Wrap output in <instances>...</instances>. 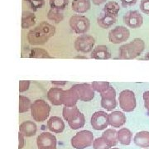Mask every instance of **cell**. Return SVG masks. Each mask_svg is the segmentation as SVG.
Listing matches in <instances>:
<instances>
[{
    "instance_id": "obj_1",
    "label": "cell",
    "mask_w": 149,
    "mask_h": 149,
    "mask_svg": "<svg viewBox=\"0 0 149 149\" xmlns=\"http://www.w3.org/2000/svg\"><path fill=\"white\" fill-rule=\"evenodd\" d=\"M56 27L47 22H40L37 27L32 29L27 34V42L32 46L44 45L54 37Z\"/></svg>"
},
{
    "instance_id": "obj_2",
    "label": "cell",
    "mask_w": 149,
    "mask_h": 149,
    "mask_svg": "<svg viewBox=\"0 0 149 149\" xmlns=\"http://www.w3.org/2000/svg\"><path fill=\"white\" fill-rule=\"evenodd\" d=\"M145 42L141 38H134L132 42L122 45L118 51V58L133 60L139 57L145 49Z\"/></svg>"
},
{
    "instance_id": "obj_3",
    "label": "cell",
    "mask_w": 149,
    "mask_h": 149,
    "mask_svg": "<svg viewBox=\"0 0 149 149\" xmlns=\"http://www.w3.org/2000/svg\"><path fill=\"white\" fill-rule=\"evenodd\" d=\"M62 116L65 120L68 122L70 128L71 129L76 130L83 128L85 125V116L76 106H65L62 110Z\"/></svg>"
},
{
    "instance_id": "obj_4",
    "label": "cell",
    "mask_w": 149,
    "mask_h": 149,
    "mask_svg": "<svg viewBox=\"0 0 149 149\" xmlns=\"http://www.w3.org/2000/svg\"><path fill=\"white\" fill-rule=\"evenodd\" d=\"M51 106L43 100H36L31 106V114L35 121L44 122L50 115Z\"/></svg>"
},
{
    "instance_id": "obj_5",
    "label": "cell",
    "mask_w": 149,
    "mask_h": 149,
    "mask_svg": "<svg viewBox=\"0 0 149 149\" xmlns=\"http://www.w3.org/2000/svg\"><path fill=\"white\" fill-rule=\"evenodd\" d=\"M69 25L71 30L78 35L86 34L91 28V22L84 15H73L70 17Z\"/></svg>"
},
{
    "instance_id": "obj_6",
    "label": "cell",
    "mask_w": 149,
    "mask_h": 149,
    "mask_svg": "<svg viewBox=\"0 0 149 149\" xmlns=\"http://www.w3.org/2000/svg\"><path fill=\"white\" fill-rule=\"evenodd\" d=\"M94 143V135L89 130H82L77 133L70 140L72 147L75 149H85Z\"/></svg>"
},
{
    "instance_id": "obj_7",
    "label": "cell",
    "mask_w": 149,
    "mask_h": 149,
    "mask_svg": "<svg viewBox=\"0 0 149 149\" xmlns=\"http://www.w3.org/2000/svg\"><path fill=\"white\" fill-rule=\"evenodd\" d=\"M118 101L119 106L124 112H133L137 105L135 94L129 90L121 91L118 97Z\"/></svg>"
},
{
    "instance_id": "obj_8",
    "label": "cell",
    "mask_w": 149,
    "mask_h": 149,
    "mask_svg": "<svg viewBox=\"0 0 149 149\" xmlns=\"http://www.w3.org/2000/svg\"><path fill=\"white\" fill-rule=\"evenodd\" d=\"M95 44V39L91 35L83 34L75 39L74 47L75 51L82 53H89L93 51Z\"/></svg>"
},
{
    "instance_id": "obj_9",
    "label": "cell",
    "mask_w": 149,
    "mask_h": 149,
    "mask_svg": "<svg viewBox=\"0 0 149 149\" xmlns=\"http://www.w3.org/2000/svg\"><path fill=\"white\" fill-rule=\"evenodd\" d=\"M101 96V106L107 111H113L117 106L116 101V91L113 86H109L106 91L100 94Z\"/></svg>"
},
{
    "instance_id": "obj_10",
    "label": "cell",
    "mask_w": 149,
    "mask_h": 149,
    "mask_svg": "<svg viewBox=\"0 0 149 149\" xmlns=\"http://www.w3.org/2000/svg\"><path fill=\"white\" fill-rule=\"evenodd\" d=\"M109 41L113 44H120L128 41L130 37V32L123 26H118L109 32Z\"/></svg>"
},
{
    "instance_id": "obj_11",
    "label": "cell",
    "mask_w": 149,
    "mask_h": 149,
    "mask_svg": "<svg viewBox=\"0 0 149 149\" xmlns=\"http://www.w3.org/2000/svg\"><path fill=\"white\" fill-rule=\"evenodd\" d=\"M91 123L92 128L95 130H104L109 124V114L104 111H97L93 113L91 116Z\"/></svg>"
},
{
    "instance_id": "obj_12",
    "label": "cell",
    "mask_w": 149,
    "mask_h": 149,
    "mask_svg": "<svg viewBox=\"0 0 149 149\" xmlns=\"http://www.w3.org/2000/svg\"><path fill=\"white\" fill-rule=\"evenodd\" d=\"M77 91L80 100L84 102H89L92 100L95 97V91L93 90L92 85L88 83L76 84L72 86Z\"/></svg>"
},
{
    "instance_id": "obj_13",
    "label": "cell",
    "mask_w": 149,
    "mask_h": 149,
    "mask_svg": "<svg viewBox=\"0 0 149 149\" xmlns=\"http://www.w3.org/2000/svg\"><path fill=\"white\" fill-rule=\"evenodd\" d=\"M123 22L129 28H139L143 23V17L138 11H128L123 16Z\"/></svg>"
},
{
    "instance_id": "obj_14",
    "label": "cell",
    "mask_w": 149,
    "mask_h": 149,
    "mask_svg": "<svg viewBox=\"0 0 149 149\" xmlns=\"http://www.w3.org/2000/svg\"><path fill=\"white\" fill-rule=\"evenodd\" d=\"M37 144L38 148H56V139L51 133H41L37 139Z\"/></svg>"
},
{
    "instance_id": "obj_15",
    "label": "cell",
    "mask_w": 149,
    "mask_h": 149,
    "mask_svg": "<svg viewBox=\"0 0 149 149\" xmlns=\"http://www.w3.org/2000/svg\"><path fill=\"white\" fill-rule=\"evenodd\" d=\"M79 100H80L79 95H78L77 91H75L73 87H71L69 90L63 91L61 100H62V104H64L65 106H75Z\"/></svg>"
},
{
    "instance_id": "obj_16",
    "label": "cell",
    "mask_w": 149,
    "mask_h": 149,
    "mask_svg": "<svg viewBox=\"0 0 149 149\" xmlns=\"http://www.w3.org/2000/svg\"><path fill=\"white\" fill-rule=\"evenodd\" d=\"M117 22V17L107 13L102 12L100 15L97 17V23L103 29H107L111 27Z\"/></svg>"
},
{
    "instance_id": "obj_17",
    "label": "cell",
    "mask_w": 149,
    "mask_h": 149,
    "mask_svg": "<svg viewBox=\"0 0 149 149\" xmlns=\"http://www.w3.org/2000/svg\"><path fill=\"white\" fill-rule=\"evenodd\" d=\"M91 58L95 60H109L111 58V52L104 45H99L91 52Z\"/></svg>"
},
{
    "instance_id": "obj_18",
    "label": "cell",
    "mask_w": 149,
    "mask_h": 149,
    "mask_svg": "<svg viewBox=\"0 0 149 149\" xmlns=\"http://www.w3.org/2000/svg\"><path fill=\"white\" fill-rule=\"evenodd\" d=\"M109 125L113 128H120L126 123L125 114L120 111H113L109 114Z\"/></svg>"
},
{
    "instance_id": "obj_19",
    "label": "cell",
    "mask_w": 149,
    "mask_h": 149,
    "mask_svg": "<svg viewBox=\"0 0 149 149\" xmlns=\"http://www.w3.org/2000/svg\"><path fill=\"white\" fill-rule=\"evenodd\" d=\"M62 93H63V90L61 88H58V87L51 88L47 92L48 100L55 106L61 105L62 104V100H61Z\"/></svg>"
},
{
    "instance_id": "obj_20",
    "label": "cell",
    "mask_w": 149,
    "mask_h": 149,
    "mask_svg": "<svg viewBox=\"0 0 149 149\" xmlns=\"http://www.w3.org/2000/svg\"><path fill=\"white\" fill-rule=\"evenodd\" d=\"M47 128L51 132L55 133H61L64 131L65 123L60 117L52 116L47 121Z\"/></svg>"
},
{
    "instance_id": "obj_21",
    "label": "cell",
    "mask_w": 149,
    "mask_h": 149,
    "mask_svg": "<svg viewBox=\"0 0 149 149\" xmlns=\"http://www.w3.org/2000/svg\"><path fill=\"white\" fill-rule=\"evenodd\" d=\"M37 124L32 121H25L22 123L19 126V132L22 133L24 137L30 138L34 136L37 133Z\"/></svg>"
},
{
    "instance_id": "obj_22",
    "label": "cell",
    "mask_w": 149,
    "mask_h": 149,
    "mask_svg": "<svg viewBox=\"0 0 149 149\" xmlns=\"http://www.w3.org/2000/svg\"><path fill=\"white\" fill-rule=\"evenodd\" d=\"M91 3L90 0H73L71 8L77 13H85L91 9Z\"/></svg>"
},
{
    "instance_id": "obj_23",
    "label": "cell",
    "mask_w": 149,
    "mask_h": 149,
    "mask_svg": "<svg viewBox=\"0 0 149 149\" xmlns=\"http://www.w3.org/2000/svg\"><path fill=\"white\" fill-rule=\"evenodd\" d=\"M133 142L139 148H149V132L148 131H141L135 134Z\"/></svg>"
},
{
    "instance_id": "obj_24",
    "label": "cell",
    "mask_w": 149,
    "mask_h": 149,
    "mask_svg": "<svg viewBox=\"0 0 149 149\" xmlns=\"http://www.w3.org/2000/svg\"><path fill=\"white\" fill-rule=\"evenodd\" d=\"M35 24H36L35 14L29 11L23 12L22 14V28L28 29L33 27Z\"/></svg>"
},
{
    "instance_id": "obj_25",
    "label": "cell",
    "mask_w": 149,
    "mask_h": 149,
    "mask_svg": "<svg viewBox=\"0 0 149 149\" xmlns=\"http://www.w3.org/2000/svg\"><path fill=\"white\" fill-rule=\"evenodd\" d=\"M102 138L105 139L111 147L116 146L118 141V132L114 128L106 129L102 134Z\"/></svg>"
},
{
    "instance_id": "obj_26",
    "label": "cell",
    "mask_w": 149,
    "mask_h": 149,
    "mask_svg": "<svg viewBox=\"0 0 149 149\" xmlns=\"http://www.w3.org/2000/svg\"><path fill=\"white\" fill-rule=\"evenodd\" d=\"M132 133L126 128H123L118 131V140L123 145H129L132 141Z\"/></svg>"
},
{
    "instance_id": "obj_27",
    "label": "cell",
    "mask_w": 149,
    "mask_h": 149,
    "mask_svg": "<svg viewBox=\"0 0 149 149\" xmlns=\"http://www.w3.org/2000/svg\"><path fill=\"white\" fill-rule=\"evenodd\" d=\"M120 11V6L115 1H109L104 6L102 12L104 13H107L112 15L118 17V14Z\"/></svg>"
},
{
    "instance_id": "obj_28",
    "label": "cell",
    "mask_w": 149,
    "mask_h": 149,
    "mask_svg": "<svg viewBox=\"0 0 149 149\" xmlns=\"http://www.w3.org/2000/svg\"><path fill=\"white\" fill-rule=\"evenodd\" d=\"M28 57L30 58H43L52 59V57L50 56L46 50L42 48H32L28 53Z\"/></svg>"
},
{
    "instance_id": "obj_29",
    "label": "cell",
    "mask_w": 149,
    "mask_h": 149,
    "mask_svg": "<svg viewBox=\"0 0 149 149\" xmlns=\"http://www.w3.org/2000/svg\"><path fill=\"white\" fill-rule=\"evenodd\" d=\"M47 16L49 20L55 22L56 23H60L64 20V14L62 13V12L54 8H51L48 11Z\"/></svg>"
},
{
    "instance_id": "obj_30",
    "label": "cell",
    "mask_w": 149,
    "mask_h": 149,
    "mask_svg": "<svg viewBox=\"0 0 149 149\" xmlns=\"http://www.w3.org/2000/svg\"><path fill=\"white\" fill-rule=\"evenodd\" d=\"M32 103L31 100L24 95L19 96V113H26L29 109H31Z\"/></svg>"
},
{
    "instance_id": "obj_31",
    "label": "cell",
    "mask_w": 149,
    "mask_h": 149,
    "mask_svg": "<svg viewBox=\"0 0 149 149\" xmlns=\"http://www.w3.org/2000/svg\"><path fill=\"white\" fill-rule=\"evenodd\" d=\"M69 4V0H49V5L51 8L63 11Z\"/></svg>"
},
{
    "instance_id": "obj_32",
    "label": "cell",
    "mask_w": 149,
    "mask_h": 149,
    "mask_svg": "<svg viewBox=\"0 0 149 149\" xmlns=\"http://www.w3.org/2000/svg\"><path fill=\"white\" fill-rule=\"evenodd\" d=\"M112 148L109 143L103 138H97L94 140L93 148L94 149H109Z\"/></svg>"
},
{
    "instance_id": "obj_33",
    "label": "cell",
    "mask_w": 149,
    "mask_h": 149,
    "mask_svg": "<svg viewBox=\"0 0 149 149\" xmlns=\"http://www.w3.org/2000/svg\"><path fill=\"white\" fill-rule=\"evenodd\" d=\"M91 85H92V87H93V90L95 91L99 92L100 94H101L104 91H106L107 89L110 86V84L109 82H97V81H95Z\"/></svg>"
},
{
    "instance_id": "obj_34",
    "label": "cell",
    "mask_w": 149,
    "mask_h": 149,
    "mask_svg": "<svg viewBox=\"0 0 149 149\" xmlns=\"http://www.w3.org/2000/svg\"><path fill=\"white\" fill-rule=\"evenodd\" d=\"M28 5L34 12L41 9L45 5V0H26Z\"/></svg>"
},
{
    "instance_id": "obj_35",
    "label": "cell",
    "mask_w": 149,
    "mask_h": 149,
    "mask_svg": "<svg viewBox=\"0 0 149 149\" xmlns=\"http://www.w3.org/2000/svg\"><path fill=\"white\" fill-rule=\"evenodd\" d=\"M139 7H140V10L143 13L149 15V0H141Z\"/></svg>"
},
{
    "instance_id": "obj_36",
    "label": "cell",
    "mask_w": 149,
    "mask_h": 149,
    "mask_svg": "<svg viewBox=\"0 0 149 149\" xmlns=\"http://www.w3.org/2000/svg\"><path fill=\"white\" fill-rule=\"evenodd\" d=\"M30 84L31 82L29 80H21L19 82V91L21 93L27 91L30 87Z\"/></svg>"
},
{
    "instance_id": "obj_37",
    "label": "cell",
    "mask_w": 149,
    "mask_h": 149,
    "mask_svg": "<svg viewBox=\"0 0 149 149\" xmlns=\"http://www.w3.org/2000/svg\"><path fill=\"white\" fill-rule=\"evenodd\" d=\"M137 1L138 0H120L121 4L123 8H128V7L135 5Z\"/></svg>"
},
{
    "instance_id": "obj_38",
    "label": "cell",
    "mask_w": 149,
    "mask_h": 149,
    "mask_svg": "<svg viewBox=\"0 0 149 149\" xmlns=\"http://www.w3.org/2000/svg\"><path fill=\"white\" fill-rule=\"evenodd\" d=\"M25 146V139L24 135L22 133H18V149H22Z\"/></svg>"
},
{
    "instance_id": "obj_39",
    "label": "cell",
    "mask_w": 149,
    "mask_h": 149,
    "mask_svg": "<svg viewBox=\"0 0 149 149\" xmlns=\"http://www.w3.org/2000/svg\"><path fill=\"white\" fill-rule=\"evenodd\" d=\"M143 100L144 106L146 109L149 112V91H145L143 93Z\"/></svg>"
},
{
    "instance_id": "obj_40",
    "label": "cell",
    "mask_w": 149,
    "mask_h": 149,
    "mask_svg": "<svg viewBox=\"0 0 149 149\" xmlns=\"http://www.w3.org/2000/svg\"><path fill=\"white\" fill-rule=\"evenodd\" d=\"M92 1V3L95 4V5H101L103 3H106L107 0H91Z\"/></svg>"
},
{
    "instance_id": "obj_41",
    "label": "cell",
    "mask_w": 149,
    "mask_h": 149,
    "mask_svg": "<svg viewBox=\"0 0 149 149\" xmlns=\"http://www.w3.org/2000/svg\"><path fill=\"white\" fill-rule=\"evenodd\" d=\"M66 83V81H52V84L55 85H65Z\"/></svg>"
},
{
    "instance_id": "obj_42",
    "label": "cell",
    "mask_w": 149,
    "mask_h": 149,
    "mask_svg": "<svg viewBox=\"0 0 149 149\" xmlns=\"http://www.w3.org/2000/svg\"><path fill=\"white\" fill-rule=\"evenodd\" d=\"M144 59H145V60H148V61H149V52H148V53L146 54V56H145Z\"/></svg>"
},
{
    "instance_id": "obj_43",
    "label": "cell",
    "mask_w": 149,
    "mask_h": 149,
    "mask_svg": "<svg viewBox=\"0 0 149 149\" xmlns=\"http://www.w3.org/2000/svg\"><path fill=\"white\" fill-rule=\"evenodd\" d=\"M38 149H56V148H38Z\"/></svg>"
},
{
    "instance_id": "obj_44",
    "label": "cell",
    "mask_w": 149,
    "mask_h": 149,
    "mask_svg": "<svg viewBox=\"0 0 149 149\" xmlns=\"http://www.w3.org/2000/svg\"><path fill=\"white\" fill-rule=\"evenodd\" d=\"M111 149H119V148H113Z\"/></svg>"
}]
</instances>
